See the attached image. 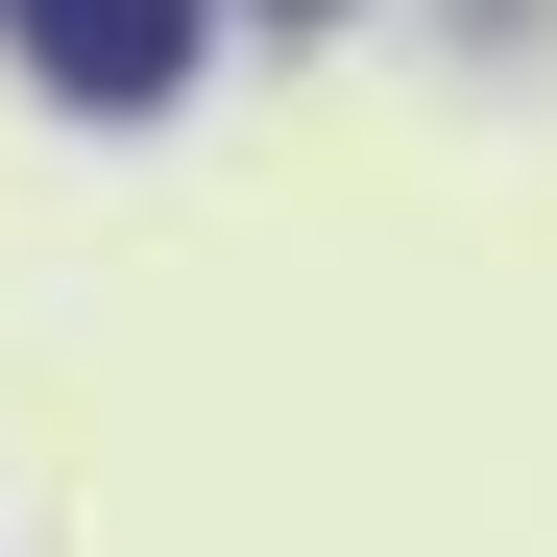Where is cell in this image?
Instances as JSON below:
<instances>
[{
  "instance_id": "6da1fadb",
  "label": "cell",
  "mask_w": 557,
  "mask_h": 557,
  "mask_svg": "<svg viewBox=\"0 0 557 557\" xmlns=\"http://www.w3.org/2000/svg\"><path fill=\"white\" fill-rule=\"evenodd\" d=\"M25 73H49V98H170V73H195V0H25Z\"/></svg>"
},
{
  "instance_id": "7a4b0ae2",
  "label": "cell",
  "mask_w": 557,
  "mask_h": 557,
  "mask_svg": "<svg viewBox=\"0 0 557 557\" xmlns=\"http://www.w3.org/2000/svg\"><path fill=\"white\" fill-rule=\"evenodd\" d=\"M267 25H339V0H267Z\"/></svg>"
}]
</instances>
